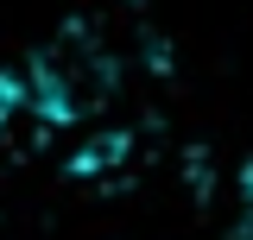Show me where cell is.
<instances>
[{
	"label": "cell",
	"instance_id": "1",
	"mask_svg": "<svg viewBox=\"0 0 253 240\" xmlns=\"http://www.w3.org/2000/svg\"><path fill=\"white\" fill-rule=\"evenodd\" d=\"M19 70H26V114H38L44 126H89L121 89V57L95 26L51 32Z\"/></svg>",
	"mask_w": 253,
	"mask_h": 240
},
{
	"label": "cell",
	"instance_id": "2",
	"mask_svg": "<svg viewBox=\"0 0 253 240\" xmlns=\"http://www.w3.org/2000/svg\"><path fill=\"white\" fill-rule=\"evenodd\" d=\"M126 158V133H95L83 152H70V177H95V171H114Z\"/></svg>",
	"mask_w": 253,
	"mask_h": 240
},
{
	"label": "cell",
	"instance_id": "3",
	"mask_svg": "<svg viewBox=\"0 0 253 240\" xmlns=\"http://www.w3.org/2000/svg\"><path fill=\"white\" fill-rule=\"evenodd\" d=\"M26 114V70H0V133Z\"/></svg>",
	"mask_w": 253,
	"mask_h": 240
}]
</instances>
